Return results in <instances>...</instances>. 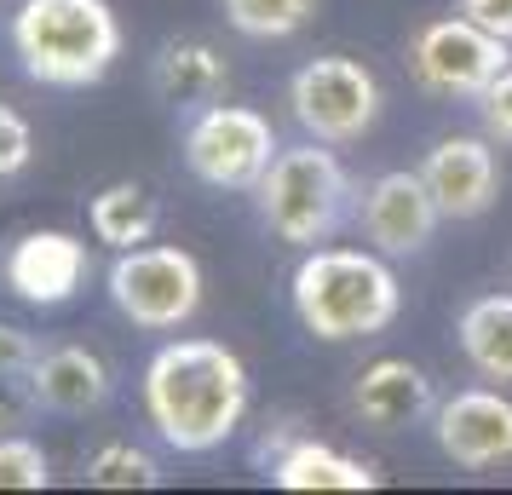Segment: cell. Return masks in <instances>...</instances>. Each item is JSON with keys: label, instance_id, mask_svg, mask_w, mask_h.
<instances>
[{"label": "cell", "instance_id": "cell-1", "mask_svg": "<svg viewBox=\"0 0 512 495\" xmlns=\"http://www.w3.org/2000/svg\"><path fill=\"white\" fill-rule=\"evenodd\" d=\"M144 415L179 455L231 444L248 415V369L219 340H173L144 363Z\"/></svg>", "mask_w": 512, "mask_h": 495}, {"label": "cell", "instance_id": "cell-2", "mask_svg": "<svg viewBox=\"0 0 512 495\" xmlns=\"http://www.w3.org/2000/svg\"><path fill=\"white\" fill-rule=\"evenodd\" d=\"M294 317L317 340H369L392 329L403 288H397L386 254L363 248H311L294 265Z\"/></svg>", "mask_w": 512, "mask_h": 495}, {"label": "cell", "instance_id": "cell-3", "mask_svg": "<svg viewBox=\"0 0 512 495\" xmlns=\"http://www.w3.org/2000/svg\"><path fill=\"white\" fill-rule=\"evenodd\" d=\"M12 52L41 87H98L121 58L110 0H24L12 12Z\"/></svg>", "mask_w": 512, "mask_h": 495}, {"label": "cell", "instance_id": "cell-4", "mask_svg": "<svg viewBox=\"0 0 512 495\" xmlns=\"http://www.w3.org/2000/svg\"><path fill=\"white\" fill-rule=\"evenodd\" d=\"M254 196H259V219L271 225V236L294 242V248H317L346 219L351 179L323 139H305V144H282L271 156Z\"/></svg>", "mask_w": 512, "mask_h": 495}, {"label": "cell", "instance_id": "cell-5", "mask_svg": "<svg viewBox=\"0 0 512 495\" xmlns=\"http://www.w3.org/2000/svg\"><path fill=\"white\" fill-rule=\"evenodd\" d=\"M110 300L133 329H179L202 306V265L167 242L121 248L110 265Z\"/></svg>", "mask_w": 512, "mask_h": 495}, {"label": "cell", "instance_id": "cell-6", "mask_svg": "<svg viewBox=\"0 0 512 495\" xmlns=\"http://www.w3.org/2000/svg\"><path fill=\"white\" fill-rule=\"evenodd\" d=\"M288 110H294L305 139L351 144V139H363L374 127V116H380V81H374L369 64L328 52V58H311V64L294 70Z\"/></svg>", "mask_w": 512, "mask_h": 495}, {"label": "cell", "instance_id": "cell-7", "mask_svg": "<svg viewBox=\"0 0 512 495\" xmlns=\"http://www.w3.org/2000/svg\"><path fill=\"white\" fill-rule=\"evenodd\" d=\"M507 64H512V41L478 29L461 12L455 18H432L409 41V70H415V81L426 93H438V98H472L478 104Z\"/></svg>", "mask_w": 512, "mask_h": 495}, {"label": "cell", "instance_id": "cell-8", "mask_svg": "<svg viewBox=\"0 0 512 495\" xmlns=\"http://www.w3.org/2000/svg\"><path fill=\"white\" fill-rule=\"evenodd\" d=\"M277 150L282 144L271 133V121L248 104H208V110H196L185 133L190 173L213 190H254Z\"/></svg>", "mask_w": 512, "mask_h": 495}, {"label": "cell", "instance_id": "cell-9", "mask_svg": "<svg viewBox=\"0 0 512 495\" xmlns=\"http://www.w3.org/2000/svg\"><path fill=\"white\" fill-rule=\"evenodd\" d=\"M0 283L35 311L70 306L87 283V242L70 231H24L0 260Z\"/></svg>", "mask_w": 512, "mask_h": 495}, {"label": "cell", "instance_id": "cell-10", "mask_svg": "<svg viewBox=\"0 0 512 495\" xmlns=\"http://www.w3.org/2000/svg\"><path fill=\"white\" fill-rule=\"evenodd\" d=\"M363 236L374 242V254H386V260H403V254H420L443 225V208L438 196L426 190L420 173L409 167H397V173H380L369 190H363Z\"/></svg>", "mask_w": 512, "mask_h": 495}, {"label": "cell", "instance_id": "cell-11", "mask_svg": "<svg viewBox=\"0 0 512 495\" xmlns=\"http://www.w3.org/2000/svg\"><path fill=\"white\" fill-rule=\"evenodd\" d=\"M432 432H438V449L455 461V467H501L512 461V403L489 386H472V392H455L432 409Z\"/></svg>", "mask_w": 512, "mask_h": 495}, {"label": "cell", "instance_id": "cell-12", "mask_svg": "<svg viewBox=\"0 0 512 495\" xmlns=\"http://www.w3.org/2000/svg\"><path fill=\"white\" fill-rule=\"evenodd\" d=\"M420 179L438 196L443 219H478L501 196L495 150H489V139H472V133H449V139L432 144L426 162H420Z\"/></svg>", "mask_w": 512, "mask_h": 495}, {"label": "cell", "instance_id": "cell-13", "mask_svg": "<svg viewBox=\"0 0 512 495\" xmlns=\"http://www.w3.org/2000/svg\"><path fill=\"white\" fill-rule=\"evenodd\" d=\"M29 392L52 415H93V409L110 403L116 380H110V363L98 352H87V346H52V352L35 357Z\"/></svg>", "mask_w": 512, "mask_h": 495}, {"label": "cell", "instance_id": "cell-14", "mask_svg": "<svg viewBox=\"0 0 512 495\" xmlns=\"http://www.w3.org/2000/svg\"><path fill=\"white\" fill-rule=\"evenodd\" d=\"M351 403H357V415L369 426H380V432H403V426L426 421V415L438 409L426 369H415L409 357H380V363H369V369L357 375Z\"/></svg>", "mask_w": 512, "mask_h": 495}, {"label": "cell", "instance_id": "cell-15", "mask_svg": "<svg viewBox=\"0 0 512 495\" xmlns=\"http://www.w3.org/2000/svg\"><path fill=\"white\" fill-rule=\"evenodd\" d=\"M265 461H271V484L277 490H374L380 472L369 461H357L346 449L317 444V438H282V444H265Z\"/></svg>", "mask_w": 512, "mask_h": 495}, {"label": "cell", "instance_id": "cell-16", "mask_svg": "<svg viewBox=\"0 0 512 495\" xmlns=\"http://www.w3.org/2000/svg\"><path fill=\"white\" fill-rule=\"evenodd\" d=\"M225 81H231V70H225L219 47L196 41V35L167 41L150 58V87H156V98L179 104V110H208V104H219L225 98Z\"/></svg>", "mask_w": 512, "mask_h": 495}, {"label": "cell", "instance_id": "cell-17", "mask_svg": "<svg viewBox=\"0 0 512 495\" xmlns=\"http://www.w3.org/2000/svg\"><path fill=\"white\" fill-rule=\"evenodd\" d=\"M461 352L466 363L478 369L484 380H512V294H484V300H472L461 311Z\"/></svg>", "mask_w": 512, "mask_h": 495}, {"label": "cell", "instance_id": "cell-18", "mask_svg": "<svg viewBox=\"0 0 512 495\" xmlns=\"http://www.w3.org/2000/svg\"><path fill=\"white\" fill-rule=\"evenodd\" d=\"M156 219H162V208H156V196L144 185H133V179H116V185H104L93 196V208H87V225H93L98 242H110V248H139V242H150L156 236Z\"/></svg>", "mask_w": 512, "mask_h": 495}, {"label": "cell", "instance_id": "cell-19", "mask_svg": "<svg viewBox=\"0 0 512 495\" xmlns=\"http://www.w3.org/2000/svg\"><path fill=\"white\" fill-rule=\"evenodd\" d=\"M317 12V0H225V18L236 35L248 41H282V35H300Z\"/></svg>", "mask_w": 512, "mask_h": 495}, {"label": "cell", "instance_id": "cell-20", "mask_svg": "<svg viewBox=\"0 0 512 495\" xmlns=\"http://www.w3.org/2000/svg\"><path fill=\"white\" fill-rule=\"evenodd\" d=\"M81 478L93 490H156L162 484V467H156V455H144L133 444H98L87 455Z\"/></svg>", "mask_w": 512, "mask_h": 495}, {"label": "cell", "instance_id": "cell-21", "mask_svg": "<svg viewBox=\"0 0 512 495\" xmlns=\"http://www.w3.org/2000/svg\"><path fill=\"white\" fill-rule=\"evenodd\" d=\"M52 484V461L35 438L0 432V490H47Z\"/></svg>", "mask_w": 512, "mask_h": 495}, {"label": "cell", "instance_id": "cell-22", "mask_svg": "<svg viewBox=\"0 0 512 495\" xmlns=\"http://www.w3.org/2000/svg\"><path fill=\"white\" fill-rule=\"evenodd\" d=\"M35 156V133H29V121L12 110V104H0V185L6 179H18Z\"/></svg>", "mask_w": 512, "mask_h": 495}, {"label": "cell", "instance_id": "cell-23", "mask_svg": "<svg viewBox=\"0 0 512 495\" xmlns=\"http://www.w3.org/2000/svg\"><path fill=\"white\" fill-rule=\"evenodd\" d=\"M478 116H484L489 144H512V64L495 75V87L478 98Z\"/></svg>", "mask_w": 512, "mask_h": 495}, {"label": "cell", "instance_id": "cell-24", "mask_svg": "<svg viewBox=\"0 0 512 495\" xmlns=\"http://www.w3.org/2000/svg\"><path fill=\"white\" fill-rule=\"evenodd\" d=\"M455 12L472 18L478 29H489V35L512 41V0H455Z\"/></svg>", "mask_w": 512, "mask_h": 495}, {"label": "cell", "instance_id": "cell-25", "mask_svg": "<svg viewBox=\"0 0 512 495\" xmlns=\"http://www.w3.org/2000/svg\"><path fill=\"white\" fill-rule=\"evenodd\" d=\"M35 346H29V334L24 329H12V323H0V375H24L29 380V369H35Z\"/></svg>", "mask_w": 512, "mask_h": 495}, {"label": "cell", "instance_id": "cell-26", "mask_svg": "<svg viewBox=\"0 0 512 495\" xmlns=\"http://www.w3.org/2000/svg\"><path fill=\"white\" fill-rule=\"evenodd\" d=\"M29 403H35V392H29L24 375H0V432L6 426H24Z\"/></svg>", "mask_w": 512, "mask_h": 495}]
</instances>
